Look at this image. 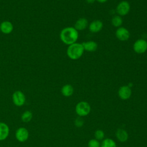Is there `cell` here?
<instances>
[{"label":"cell","instance_id":"11","mask_svg":"<svg viewBox=\"0 0 147 147\" xmlns=\"http://www.w3.org/2000/svg\"><path fill=\"white\" fill-rule=\"evenodd\" d=\"M103 24L100 20H94L89 25V30L92 33H98L103 28Z\"/></svg>","mask_w":147,"mask_h":147},{"label":"cell","instance_id":"13","mask_svg":"<svg viewBox=\"0 0 147 147\" xmlns=\"http://www.w3.org/2000/svg\"><path fill=\"white\" fill-rule=\"evenodd\" d=\"M88 20L85 18H79L75 24L74 28L78 30H83L88 26Z\"/></svg>","mask_w":147,"mask_h":147},{"label":"cell","instance_id":"20","mask_svg":"<svg viewBox=\"0 0 147 147\" xmlns=\"http://www.w3.org/2000/svg\"><path fill=\"white\" fill-rule=\"evenodd\" d=\"M94 136H95L96 140H101L104 138L105 133H104L103 131H102V130L98 129L95 131V132L94 133Z\"/></svg>","mask_w":147,"mask_h":147},{"label":"cell","instance_id":"19","mask_svg":"<svg viewBox=\"0 0 147 147\" xmlns=\"http://www.w3.org/2000/svg\"><path fill=\"white\" fill-rule=\"evenodd\" d=\"M100 147H117V145L112 139L106 138L102 141Z\"/></svg>","mask_w":147,"mask_h":147},{"label":"cell","instance_id":"12","mask_svg":"<svg viewBox=\"0 0 147 147\" xmlns=\"http://www.w3.org/2000/svg\"><path fill=\"white\" fill-rule=\"evenodd\" d=\"M9 127L5 122H0V141L6 140L9 135Z\"/></svg>","mask_w":147,"mask_h":147},{"label":"cell","instance_id":"23","mask_svg":"<svg viewBox=\"0 0 147 147\" xmlns=\"http://www.w3.org/2000/svg\"><path fill=\"white\" fill-rule=\"evenodd\" d=\"M86 1L87 2V3L91 4V3H94L96 1V0H86Z\"/></svg>","mask_w":147,"mask_h":147},{"label":"cell","instance_id":"2","mask_svg":"<svg viewBox=\"0 0 147 147\" xmlns=\"http://www.w3.org/2000/svg\"><path fill=\"white\" fill-rule=\"evenodd\" d=\"M84 50L82 44L75 42L68 46L67 49V55L72 60L80 59L83 54Z\"/></svg>","mask_w":147,"mask_h":147},{"label":"cell","instance_id":"8","mask_svg":"<svg viewBox=\"0 0 147 147\" xmlns=\"http://www.w3.org/2000/svg\"><path fill=\"white\" fill-rule=\"evenodd\" d=\"M115 36L119 40L125 41L129 38L130 34L126 28L124 27H119L115 32Z\"/></svg>","mask_w":147,"mask_h":147},{"label":"cell","instance_id":"9","mask_svg":"<svg viewBox=\"0 0 147 147\" xmlns=\"http://www.w3.org/2000/svg\"><path fill=\"white\" fill-rule=\"evenodd\" d=\"M118 93L121 99L126 100L131 96V90L128 86H123L119 88Z\"/></svg>","mask_w":147,"mask_h":147},{"label":"cell","instance_id":"5","mask_svg":"<svg viewBox=\"0 0 147 147\" xmlns=\"http://www.w3.org/2000/svg\"><path fill=\"white\" fill-rule=\"evenodd\" d=\"M130 10V4L126 1H122L120 2L116 7V11L119 16H124L127 15L129 13Z\"/></svg>","mask_w":147,"mask_h":147},{"label":"cell","instance_id":"21","mask_svg":"<svg viewBox=\"0 0 147 147\" xmlns=\"http://www.w3.org/2000/svg\"><path fill=\"white\" fill-rule=\"evenodd\" d=\"M88 147H100V143L96 139H91L88 142Z\"/></svg>","mask_w":147,"mask_h":147},{"label":"cell","instance_id":"4","mask_svg":"<svg viewBox=\"0 0 147 147\" xmlns=\"http://www.w3.org/2000/svg\"><path fill=\"white\" fill-rule=\"evenodd\" d=\"M12 100L13 103L18 107L23 106L26 101V97L25 94L20 90L16 91L12 95Z\"/></svg>","mask_w":147,"mask_h":147},{"label":"cell","instance_id":"24","mask_svg":"<svg viewBox=\"0 0 147 147\" xmlns=\"http://www.w3.org/2000/svg\"><path fill=\"white\" fill-rule=\"evenodd\" d=\"M96 1H98V2H99V3H105V2H106V1H107L108 0H96Z\"/></svg>","mask_w":147,"mask_h":147},{"label":"cell","instance_id":"6","mask_svg":"<svg viewBox=\"0 0 147 147\" xmlns=\"http://www.w3.org/2000/svg\"><path fill=\"white\" fill-rule=\"evenodd\" d=\"M133 49L138 54H142L147 51V41L144 39H138L133 44Z\"/></svg>","mask_w":147,"mask_h":147},{"label":"cell","instance_id":"15","mask_svg":"<svg viewBox=\"0 0 147 147\" xmlns=\"http://www.w3.org/2000/svg\"><path fill=\"white\" fill-rule=\"evenodd\" d=\"M61 92L63 96L69 97L73 94L74 88L71 84H67L62 87L61 89Z\"/></svg>","mask_w":147,"mask_h":147},{"label":"cell","instance_id":"22","mask_svg":"<svg viewBox=\"0 0 147 147\" xmlns=\"http://www.w3.org/2000/svg\"><path fill=\"white\" fill-rule=\"evenodd\" d=\"M84 121L83 120L80 118H77L75 121V125L77 127H82L83 125Z\"/></svg>","mask_w":147,"mask_h":147},{"label":"cell","instance_id":"17","mask_svg":"<svg viewBox=\"0 0 147 147\" xmlns=\"http://www.w3.org/2000/svg\"><path fill=\"white\" fill-rule=\"evenodd\" d=\"M33 118V114L29 110L25 111L21 115V120L24 122H30Z\"/></svg>","mask_w":147,"mask_h":147},{"label":"cell","instance_id":"3","mask_svg":"<svg viewBox=\"0 0 147 147\" xmlns=\"http://www.w3.org/2000/svg\"><path fill=\"white\" fill-rule=\"evenodd\" d=\"M91 111V107L90 104L85 101H82L79 102L75 107V111L76 114L80 116L87 115Z\"/></svg>","mask_w":147,"mask_h":147},{"label":"cell","instance_id":"10","mask_svg":"<svg viewBox=\"0 0 147 147\" xmlns=\"http://www.w3.org/2000/svg\"><path fill=\"white\" fill-rule=\"evenodd\" d=\"M13 29L14 26L9 21H3L0 24V31L5 34L11 33Z\"/></svg>","mask_w":147,"mask_h":147},{"label":"cell","instance_id":"14","mask_svg":"<svg viewBox=\"0 0 147 147\" xmlns=\"http://www.w3.org/2000/svg\"><path fill=\"white\" fill-rule=\"evenodd\" d=\"M84 50L88 52H94L97 49L98 44L94 41H89L84 42L82 44Z\"/></svg>","mask_w":147,"mask_h":147},{"label":"cell","instance_id":"7","mask_svg":"<svg viewBox=\"0 0 147 147\" xmlns=\"http://www.w3.org/2000/svg\"><path fill=\"white\" fill-rule=\"evenodd\" d=\"M29 131L24 127H20L18 128L15 133V137L19 142H24L26 141L29 138Z\"/></svg>","mask_w":147,"mask_h":147},{"label":"cell","instance_id":"1","mask_svg":"<svg viewBox=\"0 0 147 147\" xmlns=\"http://www.w3.org/2000/svg\"><path fill=\"white\" fill-rule=\"evenodd\" d=\"M78 37V31L74 27L64 28L60 33V38L61 41L68 45L76 42Z\"/></svg>","mask_w":147,"mask_h":147},{"label":"cell","instance_id":"18","mask_svg":"<svg viewBox=\"0 0 147 147\" xmlns=\"http://www.w3.org/2000/svg\"><path fill=\"white\" fill-rule=\"evenodd\" d=\"M123 23L122 18L119 16H114L111 19L112 25L117 28H119Z\"/></svg>","mask_w":147,"mask_h":147},{"label":"cell","instance_id":"16","mask_svg":"<svg viewBox=\"0 0 147 147\" xmlns=\"http://www.w3.org/2000/svg\"><path fill=\"white\" fill-rule=\"evenodd\" d=\"M116 137L119 141L124 142L128 139V134L125 130L122 129H118L116 131Z\"/></svg>","mask_w":147,"mask_h":147}]
</instances>
